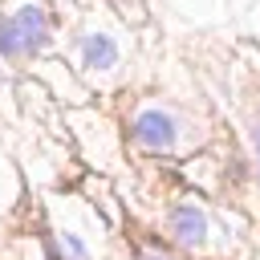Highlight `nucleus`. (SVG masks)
<instances>
[{
    "label": "nucleus",
    "instance_id": "1",
    "mask_svg": "<svg viewBox=\"0 0 260 260\" xmlns=\"http://www.w3.org/2000/svg\"><path fill=\"white\" fill-rule=\"evenodd\" d=\"M49 41V12L41 4H20L12 16H0V57H24L45 49Z\"/></svg>",
    "mask_w": 260,
    "mask_h": 260
},
{
    "label": "nucleus",
    "instance_id": "2",
    "mask_svg": "<svg viewBox=\"0 0 260 260\" xmlns=\"http://www.w3.org/2000/svg\"><path fill=\"white\" fill-rule=\"evenodd\" d=\"M130 134H134L142 146H150V150H171L175 138H179V122H175L167 110L150 106V110H138V114H134Z\"/></svg>",
    "mask_w": 260,
    "mask_h": 260
},
{
    "label": "nucleus",
    "instance_id": "3",
    "mask_svg": "<svg viewBox=\"0 0 260 260\" xmlns=\"http://www.w3.org/2000/svg\"><path fill=\"white\" fill-rule=\"evenodd\" d=\"M167 223H171V236H175L183 248H203V240H207V215H203L199 207L183 203V207L171 211Z\"/></svg>",
    "mask_w": 260,
    "mask_h": 260
},
{
    "label": "nucleus",
    "instance_id": "4",
    "mask_svg": "<svg viewBox=\"0 0 260 260\" xmlns=\"http://www.w3.org/2000/svg\"><path fill=\"white\" fill-rule=\"evenodd\" d=\"M81 61L89 69H114L118 65V45L106 32H85L81 37Z\"/></svg>",
    "mask_w": 260,
    "mask_h": 260
},
{
    "label": "nucleus",
    "instance_id": "5",
    "mask_svg": "<svg viewBox=\"0 0 260 260\" xmlns=\"http://www.w3.org/2000/svg\"><path fill=\"white\" fill-rule=\"evenodd\" d=\"M57 252H61V260H89V248H85L73 232H61V236H57Z\"/></svg>",
    "mask_w": 260,
    "mask_h": 260
},
{
    "label": "nucleus",
    "instance_id": "6",
    "mask_svg": "<svg viewBox=\"0 0 260 260\" xmlns=\"http://www.w3.org/2000/svg\"><path fill=\"white\" fill-rule=\"evenodd\" d=\"M138 260H179V256H171V252H162V248H142Z\"/></svg>",
    "mask_w": 260,
    "mask_h": 260
},
{
    "label": "nucleus",
    "instance_id": "7",
    "mask_svg": "<svg viewBox=\"0 0 260 260\" xmlns=\"http://www.w3.org/2000/svg\"><path fill=\"white\" fill-rule=\"evenodd\" d=\"M252 150H256V167H260V122L252 126Z\"/></svg>",
    "mask_w": 260,
    "mask_h": 260
}]
</instances>
